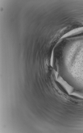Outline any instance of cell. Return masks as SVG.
<instances>
[{
	"label": "cell",
	"instance_id": "6da1fadb",
	"mask_svg": "<svg viewBox=\"0 0 83 133\" xmlns=\"http://www.w3.org/2000/svg\"><path fill=\"white\" fill-rule=\"evenodd\" d=\"M83 32V27H81L75 29L69 32L67 35H65L66 36H68L76 34V33H80Z\"/></svg>",
	"mask_w": 83,
	"mask_h": 133
}]
</instances>
